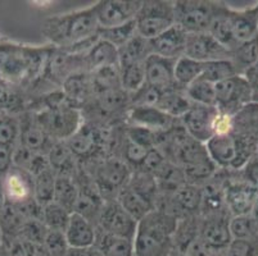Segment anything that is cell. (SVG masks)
Masks as SVG:
<instances>
[{
    "instance_id": "cell-29",
    "label": "cell",
    "mask_w": 258,
    "mask_h": 256,
    "mask_svg": "<svg viewBox=\"0 0 258 256\" xmlns=\"http://www.w3.org/2000/svg\"><path fill=\"white\" fill-rule=\"evenodd\" d=\"M79 195L80 189L76 177L57 176L53 201L67 209L70 213H74L75 209H76L77 200H79Z\"/></svg>"
},
{
    "instance_id": "cell-33",
    "label": "cell",
    "mask_w": 258,
    "mask_h": 256,
    "mask_svg": "<svg viewBox=\"0 0 258 256\" xmlns=\"http://www.w3.org/2000/svg\"><path fill=\"white\" fill-rule=\"evenodd\" d=\"M98 35H99L100 40L109 42L114 48L121 49L122 46H125L130 40H133L138 35L137 23H135V21H131V22L117 26V27L99 28Z\"/></svg>"
},
{
    "instance_id": "cell-7",
    "label": "cell",
    "mask_w": 258,
    "mask_h": 256,
    "mask_svg": "<svg viewBox=\"0 0 258 256\" xmlns=\"http://www.w3.org/2000/svg\"><path fill=\"white\" fill-rule=\"evenodd\" d=\"M175 3V21L187 35L210 31L217 2L207 0H181Z\"/></svg>"
},
{
    "instance_id": "cell-38",
    "label": "cell",
    "mask_w": 258,
    "mask_h": 256,
    "mask_svg": "<svg viewBox=\"0 0 258 256\" xmlns=\"http://www.w3.org/2000/svg\"><path fill=\"white\" fill-rule=\"evenodd\" d=\"M238 73L241 74L243 68H250L258 63V36L239 45L231 55Z\"/></svg>"
},
{
    "instance_id": "cell-16",
    "label": "cell",
    "mask_w": 258,
    "mask_h": 256,
    "mask_svg": "<svg viewBox=\"0 0 258 256\" xmlns=\"http://www.w3.org/2000/svg\"><path fill=\"white\" fill-rule=\"evenodd\" d=\"M20 119V141L18 145L37 152V154L48 155L49 150L55 142L49 137L48 133L44 131L41 124L37 121L35 113L31 110L18 114Z\"/></svg>"
},
{
    "instance_id": "cell-13",
    "label": "cell",
    "mask_w": 258,
    "mask_h": 256,
    "mask_svg": "<svg viewBox=\"0 0 258 256\" xmlns=\"http://www.w3.org/2000/svg\"><path fill=\"white\" fill-rule=\"evenodd\" d=\"M227 172V170H226ZM258 201V189L243 178L227 177L225 181V204L231 217L252 214Z\"/></svg>"
},
{
    "instance_id": "cell-53",
    "label": "cell",
    "mask_w": 258,
    "mask_h": 256,
    "mask_svg": "<svg viewBox=\"0 0 258 256\" xmlns=\"http://www.w3.org/2000/svg\"><path fill=\"white\" fill-rule=\"evenodd\" d=\"M257 64H258V63H257Z\"/></svg>"
},
{
    "instance_id": "cell-15",
    "label": "cell",
    "mask_w": 258,
    "mask_h": 256,
    "mask_svg": "<svg viewBox=\"0 0 258 256\" xmlns=\"http://www.w3.org/2000/svg\"><path fill=\"white\" fill-rule=\"evenodd\" d=\"M127 126L140 127L154 133L170 131L180 119H175L157 107H137L130 105L126 112Z\"/></svg>"
},
{
    "instance_id": "cell-5",
    "label": "cell",
    "mask_w": 258,
    "mask_h": 256,
    "mask_svg": "<svg viewBox=\"0 0 258 256\" xmlns=\"http://www.w3.org/2000/svg\"><path fill=\"white\" fill-rule=\"evenodd\" d=\"M89 164L94 165V170L85 172L93 178L103 199L105 201L116 200L121 190L131 180L133 172L130 166L118 156H108Z\"/></svg>"
},
{
    "instance_id": "cell-11",
    "label": "cell",
    "mask_w": 258,
    "mask_h": 256,
    "mask_svg": "<svg viewBox=\"0 0 258 256\" xmlns=\"http://www.w3.org/2000/svg\"><path fill=\"white\" fill-rule=\"evenodd\" d=\"M97 227L107 233L134 241L138 220L134 219L117 200L105 201L100 211Z\"/></svg>"
},
{
    "instance_id": "cell-21",
    "label": "cell",
    "mask_w": 258,
    "mask_h": 256,
    "mask_svg": "<svg viewBox=\"0 0 258 256\" xmlns=\"http://www.w3.org/2000/svg\"><path fill=\"white\" fill-rule=\"evenodd\" d=\"M187 42V34L179 26H173L170 30L151 40L152 54L163 56L167 59L177 60L185 55Z\"/></svg>"
},
{
    "instance_id": "cell-27",
    "label": "cell",
    "mask_w": 258,
    "mask_h": 256,
    "mask_svg": "<svg viewBox=\"0 0 258 256\" xmlns=\"http://www.w3.org/2000/svg\"><path fill=\"white\" fill-rule=\"evenodd\" d=\"M94 247L104 256H134V241L107 233L98 227Z\"/></svg>"
},
{
    "instance_id": "cell-10",
    "label": "cell",
    "mask_w": 258,
    "mask_h": 256,
    "mask_svg": "<svg viewBox=\"0 0 258 256\" xmlns=\"http://www.w3.org/2000/svg\"><path fill=\"white\" fill-rule=\"evenodd\" d=\"M219 113L216 107L193 104L186 114L180 118V122L190 137L206 145L216 135V119Z\"/></svg>"
},
{
    "instance_id": "cell-12",
    "label": "cell",
    "mask_w": 258,
    "mask_h": 256,
    "mask_svg": "<svg viewBox=\"0 0 258 256\" xmlns=\"http://www.w3.org/2000/svg\"><path fill=\"white\" fill-rule=\"evenodd\" d=\"M229 211H221L216 214L201 215L199 237L213 252H222L233 241L230 231Z\"/></svg>"
},
{
    "instance_id": "cell-37",
    "label": "cell",
    "mask_w": 258,
    "mask_h": 256,
    "mask_svg": "<svg viewBox=\"0 0 258 256\" xmlns=\"http://www.w3.org/2000/svg\"><path fill=\"white\" fill-rule=\"evenodd\" d=\"M121 89L127 95H133L145 84V68L143 64H134L119 68Z\"/></svg>"
},
{
    "instance_id": "cell-50",
    "label": "cell",
    "mask_w": 258,
    "mask_h": 256,
    "mask_svg": "<svg viewBox=\"0 0 258 256\" xmlns=\"http://www.w3.org/2000/svg\"><path fill=\"white\" fill-rule=\"evenodd\" d=\"M213 256H222V252H217V253H215Z\"/></svg>"
},
{
    "instance_id": "cell-49",
    "label": "cell",
    "mask_w": 258,
    "mask_h": 256,
    "mask_svg": "<svg viewBox=\"0 0 258 256\" xmlns=\"http://www.w3.org/2000/svg\"><path fill=\"white\" fill-rule=\"evenodd\" d=\"M4 246V237H3V233H2V229H0V248L3 247Z\"/></svg>"
},
{
    "instance_id": "cell-22",
    "label": "cell",
    "mask_w": 258,
    "mask_h": 256,
    "mask_svg": "<svg viewBox=\"0 0 258 256\" xmlns=\"http://www.w3.org/2000/svg\"><path fill=\"white\" fill-rule=\"evenodd\" d=\"M70 248L86 250L94 247L97 238V225L83 215L72 213L69 225L64 231Z\"/></svg>"
},
{
    "instance_id": "cell-14",
    "label": "cell",
    "mask_w": 258,
    "mask_h": 256,
    "mask_svg": "<svg viewBox=\"0 0 258 256\" xmlns=\"http://www.w3.org/2000/svg\"><path fill=\"white\" fill-rule=\"evenodd\" d=\"M3 187L8 204L15 206L25 205L35 199L34 177L27 170L12 164L4 175Z\"/></svg>"
},
{
    "instance_id": "cell-46",
    "label": "cell",
    "mask_w": 258,
    "mask_h": 256,
    "mask_svg": "<svg viewBox=\"0 0 258 256\" xmlns=\"http://www.w3.org/2000/svg\"><path fill=\"white\" fill-rule=\"evenodd\" d=\"M4 246L8 248L9 256H27L25 248H23L22 242L18 241V239H15V241H12L9 243H4Z\"/></svg>"
},
{
    "instance_id": "cell-41",
    "label": "cell",
    "mask_w": 258,
    "mask_h": 256,
    "mask_svg": "<svg viewBox=\"0 0 258 256\" xmlns=\"http://www.w3.org/2000/svg\"><path fill=\"white\" fill-rule=\"evenodd\" d=\"M163 91L145 83L142 89L130 96V105L137 107H157Z\"/></svg>"
},
{
    "instance_id": "cell-30",
    "label": "cell",
    "mask_w": 258,
    "mask_h": 256,
    "mask_svg": "<svg viewBox=\"0 0 258 256\" xmlns=\"http://www.w3.org/2000/svg\"><path fill=\"white\" fill-rule=\"evenodd\" d=\"M205 63L191 59L189 56H181L176 60L175 65V81L176 86L186 90L190 84L201 78L203 73Z\"/></svg>"
},
{
    "instance_id": "cell-47",
    "label": "cell",
    "mask_w": 258,
    "mask_h": 256,
    "mask_svg": "<svg viewBox=\"0 0 258 256\" xmlns=\"http://www.w3.org/2000/svg\"><path fill=\"white\" fill-rule=\"evenodd\" d=\"M7 205H8V201H7L6 192H4L3 187V180L0 178V218L3 217L4 211H6Z\"/></svg>"
},
{
    "instance_id": "cell-20",
    "label": "cell",
    "mask_w": 258,
    "mask_h": 256,
    "mask_svg": "<svg viewBox=\"0 0 258 256\" xmlns=\"http://www.w3.org/2000/svg\"><path fill=\"white\" fill-rule=\"evenodd\" d=\"M175 65V59H167L163 56L151 54L144 63L145 83L161 91L176 88Z\"/></svg>"
},
{
    "instance_id": "cell-51",
    "label": "cell",
    "mask_w": 258,
    "mask_h": 256,
    "mask_svg": "<svg viewBox=\"0 0 258 256\" xmlns=\"http://www.w3.org/2000/svg\"><path fill=\"white\" fill-rule=\"evenodd\" d=\"M2 39H3V37H2V36H0V41H2Z\"/></svg>"
},
{
    "instance_id": "cell-24",
    "label": "cell",
    "mask_w": 258,
    "mask_h": 256,
    "mask_svg": "<svg viewBox=\"0 0 258 256\" xmlns=\"http://www.w3.org/2000/svg\"><path fill=\"white\" fill-rule=\"evenodd\" d=\"M48 160L57 176L76 177L79 173V160L72 154L66 141H55L48 152Z\"/></svg>"
},
{
    "instance_id": "cell-34",
    "label": "cell",
    "mask_w": 258,
    "mask_h": 256,
    "mask_svg": "<svg viewBox=\"0 0 258 256\" xmlns=\"http://www.w3.org/2000/svg\"><path fill=\"white\" fill-rule=\"evenodd\" d=\"M20 141V119L15 114H0V149L15 150Z\"/></svg>"
},
{
    "instance_id": "cell-32",
    "label": "cell",
    "mask_w": 258,
    "mask_h": 256,
    "mask_svg": "<svg viewBox=\"0 0 258 256\" xmlns=\"http://www.w3.org/2000/svg\"><path fill=\"white\" fill-rule=\"evenodd\" d=\"M71 214L72 213H70L67 209L60 206L55 201H51V203L43 206L41 220H43V223L49 231H58L64 233L66 228L69 225Z\"/></svg>"
},
{
    "instance_id": "cell-6",
    "label": "cell",
    "mask_w": 258,
    "mask_h": 256,
    "mask_svg": "<svg viewBox=\"0 0 258 256\" xmlns=\"http://www.w3.org/2000/svg\"><path fill=\"white\" fill-rule=\"evenodd\" d=\"M138 35L153 40L176 25L175 3L168 0H147L135 18Z\"/></svg>"
},
{
    "instance_id": "cell-31",
    "label": "cell",
    "mask_w": 258,
    "mask_h": 256,
    "mask_svg": "<svg viewBox=\"0 0 258 256\" xmlns=\"http://www.w3.org/2000/svg\"><path fill=\"white\" fill-rule=\"evenodd\" d=\"M55 182H57V175L51 169V166L40 172L39 175L34 176L35 199L41 206L53 201Z\"/></svg>"
},
{
    "instance_id": "cell-42",
    "label": "cell",
    "mask_w": 258,
    "mask_h": 256,
    "mask_svg": "<svg viewBox=\"0 0 258 256\" xmlns=\"http://www.w3.org/2000/svg\"><path fill=\"white\" fill-rule=\"evenodd\" d=\"M48 256H66L70 251V246L63 232L49 231L46 238L44 241Z\"/></svg>"
},
{
    "instance_id": "cell-39",
    "label": "cell",
    "mask_w": 258,
    "mask_h": 256,
    "mask_svg": "<svg viewBox=\"0 0 258 256\" xmlns=\"http://www.w3.org/2000/svg\"><path fill=\"white\" fill-rule=\"evenodd\" d=\"M230 231L233 239L258 238V223L252 214L230 218Z\"/></svg>"
},
{
    "instance_id": "cell-28",
    "label": "cell",
    "mask_w": 258,
    "mask_h": 256,
    "mask_svg": "<svg viewBox=\"0 0 258 256\" xmlns=\"http://www.w3.org/2000/svg\"><path fill=\"white\" fill-rule=\"evenodd\" d=\"M30 96L0 78V114L18 116L27 110Z\"/></svg>"
},
{
    "instance_id": "cell-44",
    "label": "cell",
    "mask_w": 258,
    "mask_h": 256,
    "mask_svg": "<svg viewBox=\"0 0 258 256\" xmlns=\"http://www.w3.org/2000/svg\"><path fill=\"white\" fill-rule=\"evenodd\" d=\"M243 180L258 189V154L255 155L243 168Z\"/></svg>"
},
{
    "instance_id": "cell-48",
    "label": "cell",
    "mask_w": 258,
    "mask_h": 256,
    "mask_svg": "<svg viewBox=\"0 0 258 256\" xmlns=\"http://www.w3.org/2000/svg\"><path fill=\"white\" fill-rule=\"evenodd\" d=\"M0 256H9L8 248H7L6 246H3V247L0 248Z\"/></svg>"
},
{
    "instance_id": "cell-3",
    "label": "cell",
    "mask_w": 258,
    "mask_h": 256,
    "mask_svg": "<svg viewBox=\"0 0 258 256\" xmlns=\"http://www.w3.org/2000/svg\"><path fill=\"white\" fill-rule=\"evenodd\" d=\"M179 219L162 209H154L138 222L134 256H171Z\"/></svg>"
},
{
    "instance_id": "cell-40",
    "label": "cell",
    "mask_w": 258,
    "mask_h": 256,
    "mask_svg": "<svg viewBox=\"0 0 258 256\" xmlns=\"http://www.w3.org/2000/svg\"><path fill=\"white\" fill-rule=\"evenodd\" d=\"M48 232L49 229L46 228L41 219H27L21 228L20 234H18V241L44 245Z\"/></svg>"
},
{
    "instance_id": "cell-2",
    "label": "cell",
    "mask_w": 258,
    "mask_h": 256,
    "mask_svg": "<svg viewBox=\"0 0 258 256\" xmlns=\"http://www.w3.org/2000/svg\"><path fill=\"white\" fill-rule=\"evenodd\" d=\"M51 45H26L11 40L0 41V78L12 88L32 93L41 79Z\"/></svg>"
},
{
    "instance_id": "cell-36",
    "label": "cell",
    "mask_w": 258,
    "mask_h": 256,
    "mask_svg": "<svg viewBox=\"0 0 258 256\" xmlns=\"http://www.w3.org/2000/svg\"><path fill=\"white\" fill-rule=\"evenodd\" d=\"M185 91L193 104L216 107V84L212 82L198 78Z\"/></svg>"
},
{
    "instance_id": "cell-18",
    "label": "cell",
    "mask_w": 258,
    "mask_h": 256,
    "mask_svg": "<svg viewBox=\"0 0 258 256\" xmlns=\"http://www.w3.org/2000/svg\"><path fill=\"white\" fill-rule=\"evenodd\" d=\"M229 23L235 49L244 42L254 39L258 36V3L244 9H233L229 7Z\"/></svg>"
},
{
    "instance_id": "cell-19",
    "label": "cell",
    "mask_w": 258,
    "mask_h": 256,
    "mask_svg": "<svg viewBox=\"0 0 258 256\" xmlns=\"http://www.w3.org/2000/svg\"><path fill=\"white\" fill-rule=\"evenodd\" d=\"M63 95L70 105L76 109H85L95 96V84L93 74L89 72H79L66 79L62 84Z\"/></svg>"
},
{
    "instance_id": "cell-52",
    "label": "cell",
    "mask_w": 258,
    "mask_h": 256,
    "mask_svg": "<svg viewBox=\"0 0 258 256\" xmlns=\"http://www.w3.org/2000/svg\"><path fill=\"white\" fill-rule=\"evenodd\" d=\"M257 154H258V150H257Z\"/></svg>"
},
{
    "instance_id": "cell-9",
    "label": "cell",
    "mask_w": 258,
    "mask_h": 256,
    "mask_svg": "<svg viewBox=\"0 0 258 256\" xmlns=\"http://www.w3.org/2000/svg\"><path fill=\"white\" fill-rule=\"evenodd\" d=\"M143 2L139 0H100L93 4L100 28H111L135 21Z\"/></svg>"
},
{
    "instance_id": "cell-25",
    "label": "cell",
    "mask_w": 258,
    "mask_h": 256,
    "mask_svg": "<svg viewBox=\"0 0 258 256\" xmlns=\"http://www.w3.org/2000/svg\"><path fill=\"white\" fill-rule=\"evenodd\" d=\"M191 105H193V103L186 95V91L176 86V88L162 93L157 108L163 110L166 114H168L172 118L180 119L186 114Z\"/></svg>"
},
{
    "instance_id": "cell-35",
    "label": "cell",
    "mask_w": 258,
    "mask_h": 256,
    "mask_svg": "<svg viewBox=\"0 0 258 256\" xmlns=\"http://www.w3.org/2000/svg\"><path fill=\"white\" fill-rule=\"evenodd\" d=\"M236 74L239 73L231 59L213 60V62L205 63V68H203V73H202L201 78L216 84L227 78H231Z\"/></svg>"
},
{
    "instance_id": "cell-23",
    "label": "cell",
    "mask_w": 258,
    "mask_h": 256,
    "mask_svg": "<svg viewBox=\"0 0 258 256\" xmlns=\"http://www.w3.org/2000/svg\"><path fill=\"white\" fill-rule=\"evenodd\" d=\"M85 72L94 73L109 67H118V49L104 40H98L85 54H83Z\"/></svg>"
},
{
    "instance_id": "cell-26",
    "label": "cell",
    "mask_w": 258,
    "mask_h": 256,
    "mask_svg": "<svg viewBox=\"0 0 258 256\" xmlns=\"http://www.w3.org/2000/svg\"><path fill=\"white\" fill-rule=\"evenodd\" d=\"M151 54V40L137 35L125 46L118 49V67L123 68L134 64H143Z\"/></svg>"
},
{
    "instance_id": "cell-43",
    "label": "cell",
    "mask_w": 258,
    "mask_h": 256,
    "mask_svg": "<svg viewBox=\"0 0 258 256\" xmlns=\"http://www.w3.org/2000/svg\"><path fill=\"white\" fill-rule=\"evenodd\" d=\"M222 256H258V238L233 239Z\"/></svg>"
},
{
    "instance_id": "cell-17",
    "label": "cell",
    "mask_w": 258,
    "mask_h": 256,
    "mask_svg": "<svg viewBox=\"0 0 258 256\" xmlns=\"http://www.w3.org/2000/svg\"><path fill=\"white\" fill-rule=\"evenodd\" d=\"M231 55L233 53L220 44L210 32L187 35L185 56H189L198 62L207 63L213 60L231 59Z\"/></svg>"
},
{
    "instance_id": "cell-45",
    "label": "cell",
    "mask_w": 258,
    "mask_h": 256,
    "mask_svg": "<svg viewBox=\"0 0 258 256\" xmlns=\"http://www.w3.org/2000/svg\"><path fill=\"white\" fill-rule=\"evenodd\" d=\"M23 248L27 256H48L45 247L41 243H31V242H22Z\"/></svg>"
},
{
    "instance_id": "cell-4",
    "label": "cell",
    "mask_w": 258,
    "mask_h": 256,
    "mask_svg": "<svg viewBox=\"0 0 258 256\" xmlns=\"http://www.w3.org/2000/svg\"><path fill=\"white\" fill-rule=\"evenodd\" d=\"M208 155L222 170H241L258 150V137L230 132L216 135L206 144Z\"/></svg>"
},
{
    "instance_id": "cell-8",
    "label": "cell",
    "mask_w": 258,
    "mask_h": 256,
    "mask_svg": "<svg viewBox=\"0 0 258 256\" xmlns=\"http://www.w3.org/2000/svg\"><path fill=\"white\" fill-rule=\"evenodd\" d=\"M252 86L243 74L216 83V108L224 114L235 116L239 110L249 104Z\"/></svg>"
},
{
    "instance_id": "cell-1",
    "label": "cell",
    "mask_w": 258,
    "mask_h": 256,
    "mask_svg": "<svg viewBox=\"0 0 258 256\" xmlns=\"http://www.w3.org/2000/svg\"><path fill=\"white\" fill-rule=\"evenodd\" d=\"M99 28L90 6L46 18L41 32L53 48L83 55L99 40Z\"/></svg>"
}]
</instances>
